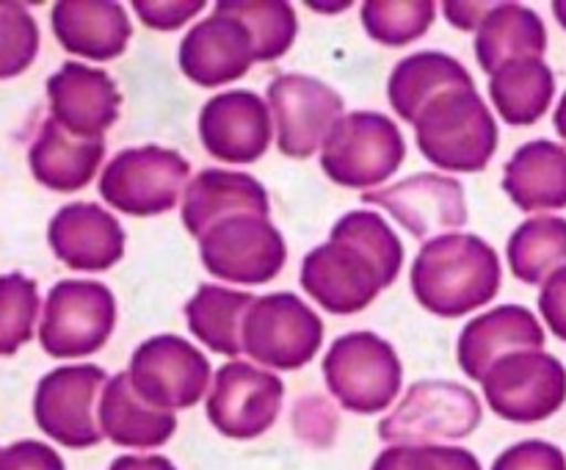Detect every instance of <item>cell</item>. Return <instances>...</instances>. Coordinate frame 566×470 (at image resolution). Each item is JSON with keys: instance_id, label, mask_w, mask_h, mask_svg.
<instances>
[{"instance_id": "obj_26", "label": "cell", "mask_w": 566, "mask_h": 470, "mask_svg": "<svg viewBox=\"0 0 566 470\" xmlns=\"http://www.w3.org/2000/svg\"><path fill=\"white\" fill-rule=\"evenodd\" d=\"M99 429L122 448H158L177 431L175 412L144 401L130 385V376L116 374L99 398Z\"/></svg>"}, {"instance_id": "obj_28", "label": "cell", "mask_w": 566, "mask_h": 470, "mask_svg": "<svg viewBox=\"0 0 566 470\" xmlns=\"http://www.w3.org/2000/svg\"><path fill=\"white\" fill-rule=\"evenodd\" d=\"M462 86H475L462 61L437 50H423L398 61L387 83V97L396 114L415 125L418 114L431 100Z\"/></svg>"}, {"instance_id": "obj_39", "label": "cell", "mask_w": 566, "mask_h": 470, "mask_svg": "<svg viewBox=\"0 0 566 470\" xmlns=\"http://www.w3.org/2000/svg\"><path fill=\"white\" fill-rule=\"evenodd\" d=\"M133 9H136V14L142 17V22L147 28H155V31H175V28H180L182 22H188L193 14H199L205 9V0H186V3H171V0H166V3H160V0L147 3V0H136Z\"/></svg>"}, {"instance_id": "obj_4", "label": "cell", "mask_w": 566, "mask_h": 470, "mask_svg": "<svg viewBox=\"0 0 566 470\" xmlns=\"http://www.w3.org/2000/svg\"><path fill=\"white\" fill-rule=\"evenodd\" d=\"M407 144L390 116L379 111L346 114L321 147V169L346 188H374L396 175Z\"/></svg>"}, {"instance_id": "obj_20", "label": "cell", "mask_w": 566, "mask_h": 470, "mask_svg": "<svg viewBox=\"0 0 566 470\" xmlns=\"http://www.w3.org/2000/svg\"><path fill=\"white\" fill-rule=\"evenodd\" d=\"M48 241L55 258L75 271H105L125 254L119 219L94 202L64 205L50 219Z\"/></svg>"}, {"instance_id": "obj_11", "label": "cell", "mask_w": 566, "mask_h": 470, "mask_svg": "<svg viewBox=\"0 0 566 470\" xmlns=\"http://www.w3.org/2000/svg\"><path fill=\"white\" fill-rule=\"evenodd\" d=\"M492 412L512 424H539L566 401V368L547 352H514L481 379Z\"/></svg>"}, {"instance_id": "obj_27", "label": "cell", "mask_w": 566, "mask_h": 470, "mask_svg": "<svg viewBox=\"0 0 566 470\" xmlns=\"http://www.w3.org/2000/svg\"><path fill=\"white\" fill-rule=\"evenodd\" d=\"M545 50V22L534 9H525L520 3H501L486 11L475 33V59L481 70L490 75L512 61L542 59Z\"/></svg>"}, {"instance_id": "obj_13", "label": "cell", "mask_w": 566, "mask_h": 470, "mask_svg": "<svg viewBox=\"0 0 566 470\" xmlns=\"http://www.w3.org/2000/svg\"><path fill=\"white\" fill-rule=\"evenodd\" d=\"M199 254L219 280L263 285L285 269L287 247L269 216H235L199 238Z\"/></svg>"}, {"instance_id": "obj_2", "label": "cell", "mask_w": 566, "mask_h": 470, "mask_svg": "<svg viewBox=\"0 0 566 470\" xmlns=\"http://www.w3.org/2000/svg\"><path fill=\"white\" fill-rule=\"evenodd\" d=\"M501 258L479 236L448 232L423 243L412 263V293L429 313L459 318L501 291Z\"/></svg>"}, {"instance_id": "obj_21", "label": "cell", "mask_w": 566, "mask_h": 470, "mask_svg": "<svg viewBox=\"0 0 566 470\" xmlns=\"http://www.w3.org/2000/svg\"><path fill=\"white\" fill-rule=\"evenodd\" d=\"M545 330L523 304H501L470 321L459 335L457 359L470 379L481 382L497 359L514 352H542Z\"/></svg>"}, {"instance_id": "obj_33", "label": "cell", "mask_w": 566, "mask_h": 470, "mask_svg": "<svg viewBox=\"0 0 566 470\" xmlns=\"http://www.w3.org/2000/svg\"><path fill=\"white\" fill-rule=\"evenodd\" d=\"M437 6L431 0H368L363 6V25L370 39L387 44V48H401L423 36L434 22Z\"/></svg>"}, {"instance_id": "obj_40", "label": "cell", "mask_w": 566, "mask_h": 470, "mask_svg": "<svg viewBox=\"0 0 566 470\" xmlns=\"http://www.w3.org/2000/svg\"><path fill=\"white\" fill-rule=\"evenodd\" d=\"M539 310L553 335L566 341V265L542 285Z\"/></svg>"}, {"instance_id": "obj_37", "label": "cell", "mask_w": 566, "mask_h": 470, "mask_svg": "<svg viewBox=\"0 0 566 470\" xmlns=\"http://www.w3.org/2000/svg\"><path fill=\"white\" fill-rule=\"evenodd\" d=\"M492 470H566V457L562 448L547 440H523L506 448Z\"/></svg>"}, {"instance_id": "obj_3", "label": "cell", "mask_w": 566, "mask_h": 470, "mask_svg": "<svg viewBox=\"0 0 566 470\" xmlns=\"http://www.w3.org/2000/svg\"><path fill=\"white\" fill-rule=\"evenodd\" d=\"M426 160L451 171H484L497 149V125L475 86L451 88L431 100L415 119Z\"/></svg>"}, {"instance_id": "obj_15", "label": "cell", "mask_w": 566, "mask_h": 470, "mask_svg": "<svg viewBox=\"0 0 566 470\" xmlns=\"http://www.w3.org/2000/svg\"><path fill=\"white\" fill-rule=\"evenodd\" d=\"M269 105L276 119V144L287 158H310L343 119V97L310 75H280L269 86Z\"/></svg>"}, {"instance_id": "obj_12", "label": "cell", "mask_w": 566, "mask_h": 470, "mask_svg": "<svg viewBox=\"0 0 566 470\" xmlns=\"http://www.w3.org/2000/svg\"><path fill=\"white\" fill-rule=\"evenodd\" d=\"M127 376L144 401L175 412L193 407L205 396L210 363L186 337L155 335L133 352Z\"/></svg>"}, {"instance_id": "obj_1", "label": "cell", "mask_w": 566, "mask_h": 470, "mask_svg": "<svg viewBox=\"0 0 566 470\" xmlns=\"http://www.w3.org/2000/svg\"><path fill=\"white\" fill-rule=\"evenodd\" d=\"M403 243L381 213L352 210L302 263V288L335 315L363 313L398 280Z\"/></svg>"}, {"instance_id": "obj_36", "label": "cell", "mask_w": 566, "mask_h": 470, "mask_svg": "<svg viewBox=\"0 0 566 470\" xmlns=\"http://www.w3.org/2000/svg\"><path fill=\"white\" fill-rule=\"evenodd\" d=\"M370 470H481V462L457 446H390Z\"/></svg>"}, {"instance_id": "obj_41", "label": "cell", "mask_w": 566, "mask_h": 470, "mask_svg": "<svg viewBox=\"0 0 566 470\" xmlns=\"http://www.w3.org/2000/svg\"><path fill=\"white\" fill-rule=\"evenodd\" d=\"M108 470H177L175 462L166 457H158V453H153V457H116L114 462H111Z\"/></svg>"}, {"instance_id": "obj_5", "label": "cell", "mask_w": 566, "mask_h": 470, "mask_svg": "<svg viewBox=\"0 0 566 470\" xmlns=\"http://www.w3.org/2000/svg\"><path fill=\"white\" fill-rule=\"evenodd\" d=\"M324 379L332 396L357 415L385 412L401 390L403 368L396 348L374 332H348L329 346Z\"/></svg>"}, {"instance_id": "obj_19", "label": "cell", "mask_w": 566, "mask_h": 470, "mask_svg": "<svg viewBox=\"0 0 566 470\" xmlns=\"http://www.w3.org/2000/svg\"><path fill=\"white\" fill-rule=\"evenodd\" d=\"M50 116L77 138H103L119 119L122 94L108 72L66 61L48 77Z\"/></svg>"}, {"instance_id": "obj_44", "label": "cell", "mask_w": 566, "mask_h": 470, "mask_svg": "<svg viewBox=\"0 0 566 470\" xmlns=\"http://www.w3.org/2000/svg\"><path fill=\"white\" fill-rule=\"evenodd\" d=\"M553 11H556L558 22H562V25L566 28V3H564V0H558V3H553Z\"/></svg>"}, {"instance_id": "obj_6", "label": "cell", "mask_w": 566, "mask_h": 470, "mask_svg": "<svg viewBox=\"0 0 566 470\" xmlns=\"http://www.w3.org/2000/svg\"><path fill=\"white\" fill-rule=\"evenodd\" d=\"M481 424V401L470 387L448 379L415 382L396 412L379 424V437L390 446H440L462 440Z\"/></svg>"}, {"instance_id": "obj_24", "label": "cell", "mask_w": 566, "mask_h": 470, "mask_svg": "<svg viewBox=\"0 0 566 470\" xmlns=\"http://www.w3.org/2000/svg\"><path fill=\"white\" fill-rule=\"evenodd\" d=\"M105 158L103 138H77L66 133L53 116L42 119L28 149V166L36 182L59 194L81 191L97 175Z\"/></svg>"}, {"instance_id": "obj_35", "label": "cell", "mask_w": 566, "mask_h": 470, "mask_svg": "<svg viewBox=\"0 0 566 470\" xmlns=\"http://www.w3.org/2000/svg\"><path fill=\"white\" fill-rule=\"evenodd\" d=\"M39 53V25L14 0H0V81L22 75Z\"/></svg>"}, {"instance_id": "obj_10", "label": "cell", "mask_w": 566, "mask_h": 470, "mask_svg": "<svg viewBox=\"0 0 566 470\" xmlns=\"http://www.w3.org/2000/svg\"><path fill=\"white\" fill-rule=\"evenodd\" d=\"M108 376L99 365H64L44 374L33 396V418L48 437L66 448H92L103 440L99 398Z\"/></svg>"}, {"instance_id": "obj_22", "label": "cell", "mask_w": 566, "mask_h": 470, "mask_svg": "<svg viewBox=\"0 0 566 470\" xmlns=\"http://www.w3.org/2000/svg\"><path fill=\"white\" fill-rule=\"evenodd\" d=\"M235 216H269V194L247 171L205 169L188 182L182 224L193 238H205L216 224Z\"/></svg>"}, {"instance_id": "obj_38", "label": "cell", "mask_w": 566, "mask_h": 470, "mask_svg": "<svg viewBox=\"0 0 566 470\" xmlns=\"http://www.w3.org/2000/svg\"><path fill=\"white\" fill-rule=\"evenodd\" d=\"M0 470H66L55 448L39 440L11 442L0 451Z\"/></svg>"}, {"instance_id": "obj_29", "label": "cell", "mask_w": 566, "mask_h": 470, "mask_svg": "<svg viewBox=\"0 0 566 470\" xmlns=\"http://www.w3.org/2000/svg\"><path fill=\"white\" fill-rule=\"evenodd\" d=\"M258 296L221 285H199L188 299L186 318L188 330L213 352L238 357L243 352V324Z\"/></svg>"}, {"instance_id": "obj_34", "label": "cell", "mask_w": 566, "mask_h": 470, "mask_svg": "<svg viewBox=\"0 0 566 470\" xmlns=\"http://www.w3.org/2000/svg\"><path fill=\"white\" fill-rule=\"evenodd\" d=\"M36 318V280L20 274V271L0 274V357H11L31 341Z\"/></svg>"}, {"instance_id": "obj_32", "label": "cell", "mask_w": 566, "mask_h": 470, "mask_svg": "<svg viewBox=\"0 0 566 470\" xmlns=\"http://www.w3.org/2000/svg\"><path fill=\"white\" fill-rule=\"evenodd\" d=\"M230 14H235L252 33L258 61L271 64L293 48L296 39V11L282 0H221Z\"/></svg>"}, {"instance_id": "obj_17", "label": "cell", "mask_w": 566, "mask_h": 470, "mask_svg": "<svg viewBox=\"0 0 566 470\" xmlns=\"http://www.w3.org/2000/svg\"><path fill=\"white\" fill-rule=\"evenodd\" d=\"M269 103L247 88L210 97L199 111V142L224 164H254L271 144Z\"/></svg>"}, {"instance_id": "obj_9", "label": "cell", "mask_w": 566, "mask_h": 470, "mask_svg": "<svg viewBox=\"0 0 566 470\" xmlns=\"http://www.w3.org/2000/svg\"><path fill=\"white\" fill-rule=\"evenodd\" d=\"M324 321L296 293L258 296L243 324V352L265 368L298 370L318 354Z\"/></svg>"}, {"instance_id": "obj_14", "label": "cell", "mask_w": 566, "mask_h": 470, "mask_svg": "<svg viewBox=\"0 0 566 470\" xmlns=\"http://www.w3.org/2000/svg\"><path fill=\"white\" fill-rule=\"evenodd\" d=\"M285 398V385L276 374L254 368L252 363L221 365L208 396V418L219 435L232 440H252L276 424Z\"/></svg>"}, {"instance_id": "obj_42", "label": "cell", "mask_w": 566, "mask_h": 470, "mask_svg": "<svg viewBox=\"0 0 566 470\" xmlns=\"http://www.w3.org/2000/svg\"><path fill=\"white\" fill-rule=\"evenodd\" d=\"M475 9H479V3H446V17L453 22V25L462 28V31H470V28L481 25V20L486 17V14L484 17L470 14V11Z\"/></svg>"}, {"instance_id": "obj_8", "label": "cell", "mask_w": 566, "mask_h": 470, "mask_svg": "<svg viewBox=\"0 0 566 470\" xmlns=\"http://www.w3.org/2000/svg\"><path fill=\"white\" fill-rule=\"evenodd\" d=\"M116 324V299L94 280H61L44 299L39 343L50 357H86L108 343Z\"/></svg>"}, {"instance_id": "obj_18", "label": "cell", "mask_w": 566, "mask_h": 470, "mask_svg": "<svg viewBox=\"0 0 566 470\" xmlns=\"http://www.w3.org/2000/svg\"><path fill=\"white\" fill-rule=\"evenodd\" d=\"M258 61L252 33L235 14L216 3V11L186 33L180 44V70L205 88L241 81Z\"/></svg>"}, {"instance_id": "obj_25", "label": "cell", "mask_w": 566, "mask_h": 470, "mask_svg": "<svg viewBox=\"0 0 566 470\" xmlns=\"http://www.w3.org/2000/svg\"><path fill=\"white\" fill-rule=\"evenodd\" d=\"M503 191L525 213L566 208V147L547 138L523 144L503 169Z\"/></svg>"}, {"instance_id": "obj_23", "label": "cell", "mask_w": 566, "mask_h": 470, "mask_svg": "<svg viewBox=\"0 0 566 470\" xmlns=\"http://www.w3.org/2000/svg\"><path fill=\"white\" fill-rule=\"evenodd\" d=\"M50 22L61 48L81 59H119L133 36L127 11L111 0H61Z\"/></svg>"}, {"instance_id": "obj_16", "label": "cell", "mask_w": 566, "mask_h": 470, "mask_svg": "<svg viewBox=\"0 0 566 470\" xmlns=\"http://www.w3.org/2000/svg\"><path fill=\"white\" fill-rule=\"evenodd\" d=\"M363 202L385 208L403 230L420 241L440 232L448 236V230H457L468 221L462 182L434 171L407 177L381 191H365Z\"/></svg>"}, {"instance_id": "obj_30", "label": "cell", "mask_w": 566, "mask_h": 470, "mask_svg": "<svg viewBox=\"0 0 566 470\" xmlns=\"http://www.w3.org/2000/svg\"><path fill=\"white\" fill-rule=\"evenodd\" d=\"M556 94V77L542 59H520L501 66L490 81V97L506 125L525 127L547 114Z\"/></svg>"}, {"instance_id": "obj_43", "label": "cell", "mask_w": 566, "mask_h": 470, "mask_svg": "<svg viewBox=\"0 0 566 470\" xmlns=\"http://www.w3.org/2000/svg\"><path fill=\"white\" fill-rule=\"evenodd\" d=\"M553 125H556L558 136H562L564 142H566V92H564L562 103H558V108H556V116H553Z\"/></svg>"}, {"instance_id": "obj_7", "label": "cell", "mask_w": 566, "mask_h": 470, "mask_svg": "<svg viewBox=\"0 0 566 470\" xmlns=\"http://www.w3.org/2000/svg\"><path fill=\"white\" fill-rule=\"evenodd\" d=\"M191 166L175 149L147 144L122 149L99 177V197L127 216H160L186 191Z\"/></svg>"}, {"instance_id": "obj_31", "label": "cell", "mask_w": 566, "mask_h": 470, "mask_svg": "<svg viewBox=\"0 0 566 470\" xmlns=\"http://www.w3.org/2000/svg\"><path fill=\"white\" fill-rule=\"evenodd\" d=\"M509 269L525 285H539L566 265V219L534 216L512 232L506 247Z\"/></svg>"}]
</instances>
